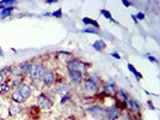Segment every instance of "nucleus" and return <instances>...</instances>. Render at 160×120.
Listing matches in <instances>:
<instances>
[{
  "instance_id": "nucleus-1",
  "label": "nucleus",
  "mask_w": 160,
  "mask_h": 120,
  "mask_svg": "<svg viewBox=\"0 0 160 120\" xmlns=\"http://www.w3.org/2000/svg\"><path fill=\"white\" fill-rule=\"evenodd\" d=\"M45 72V67L42 64H36V65H32V70L29 72L30 77H32V80H38L42 78V74Z\"/></svg>"
},
{
  "instance_id": "nucleus-2",
  "label": "nucleus",
  "mask_w": 160,
  "mask_h": 120,
  "mask_svg": "<svg viewBox=\"0 0 160 120\" xmlns=\"http://www.w3.org/2000/svg\"><path fill=\"white\" fill-rule=\"evenodd\" d=\"M120 113L122 112H120L119 108L112 106V107H108L105 109V118L108 120H116L120 117Z\"/></svg>"
},
{
  "instance_id": "nucleus-3",
  "label": "nucleus",
  "mask_w": 160,
  "mask_h": 120,
  "mask_svg": "<svg viewBox=\"0 0 160 120\" xmlns=\"http://www.w3.org/2000/svg\"><path fill=\"white\" fill-rule=\"evenodd\" d=\"M38 106L40 107L41 109L47 111V109H49V108L53 106V102H52L46 95H40L38 97Z\"/></svg>"
},
{
  "instance_id": "nucleus-4",
  "label": "nucleus",
  "mask_w": 160,
  "mask_h": 120,
  "mask_svg": "<svg viewBox=\"0 0 160 120\" xmlns=\"http://www.w3.org/2000/svg\"><path fill=\"white\" fill-rule=\"evenodd\" d=\"M87 112L93 118H102V117H105V109H102L99 106H92V107H89L88 109H87Z\"/></svg>"
},
{
  "instance_id": "nucleus-5",
  "label": "nucleus",
  "mask_w": 160,
  "mask_h": 120,
  "mask_svg": "<svg viewBox=\"0 0 160 120\" xmlns=\"http://www.w3.org/2000/svg\"><path fill=\"white\" fill-rule=\"evenodd\" d=\"M42 79H43V83L47 84V85H52L54 83V79H56V73L51 70H46L42 74Z\"/></svg>"
},
{
  "instance_id": "nucleus-6",
  "label": "nucleus",
  "mask_w": 160,
  "mask_h": 120,
  "mask_svg": "<svg viewBox=\"0 0 160 120\" xmlns=\"http://www.w3.org/2000/svg\"><path fill=\"white\" fill-rule=\"evenodd\" d=\"M68 67H69V70L70 71H80V72H83L86 71V69H84V65L80 63V61H77V60H71V61H69L68 63Z\"/></svg>"
},
{
  "instance_id": "nucleus-7",
  "label": "nucleus",
  "mask_w": 160,
  "mask_h": 120,
  "mask_svg": "<svg viewBox=\"0 0 160 120\" xmlns=\"http://www.w3.org/2000/svg\"><path fill=\"white\" fill-rule=\"evenodd\" d=\"M84 90L87 91V93H95L96 89H98V85H96V82L95 79H93V78H88V79L84 82Z\"/></svg>"
},
{
  "instance_id": "nucleus-8",
  "label": "nucleus",
  "mask_w": 160,
  "mask_h": 120,
  "mask_svg": "<svg viewBox=\"0 0 160 120\" xmlns=\"http://www.w3.org/2000/svg\"><path fill=\"white\" fill-rule=\"evenodd\" d=\"M23 111H24L23 107H22V106H19L18 103H15V102L8 107V113H10V115H11V117H17V115L22 114Z\"/></svg>"
},
{
  "instance_id": "nucleus-9",
  "label": "nucleus",
  "mask_w": 160,
  "mask_h": 120,
  "mask_svg": "<svg viewBox=\"0 0 160 120\" xmlns=\"http://www.w3.org/2000/svg\"><path fill=\"white\" fill-rule=\"evenodd\" d=\"M17 90H18L19 94L24 97V100H27V98L30 96V94H32V88H30L28 84H25V83H22V84L18 87Z\"/></svg>"
},
{
  "instance_id": "nucleus-10",
  "label": "nucleus",
  "mask_w": 160,
  "mask_h": 120,
  "mask_svg": "<svg viewBox=\"0 0 160 120\" xmlns=\"http://www.w3.org/2000/svg\"><path fill=\"white\" fill-rule=\"evenodd\" d=\"M69 90H70L69 85L65 84V83H60L56 87V91L60 96H68L69 95Z\"/></svg>"
},
{
  "instance_id": "nucleus-11",
  "label": "nucleus",
  "mask_w": 160,
  "mask_h": 120,
  "mask_svg": "<svg viewBox=\"0 0 160 120\" xmlns=\"http://www.w3.org/2000/svg\"><path fill=\"white\" fill-rule=\"evenodd\" d=\"M70 78H71L72 83L80 84L83 79V73L80 71H70Z\"/></svg>"
},
{
  "instance_id": "nucleus-12",
  "label": "nucleus",
  "mask_w": 160,
  "mask_h": 120,
  "mask_svg": "<svg viewBox=\"0 0 160 120\" xmlns=\"http://www.w3.org/2000/svg\"><path fill=\"white\" fill-rule=\"evenodd\" d=\"M104 91L107 95H114L116 94V88H114V83L112 80L107 82L104 84Z\"/></svg>"
},
{
  "instance_id": "nucleus-13",
  "label": "nucleus",
  "mask_w": 160,
  "mask_h": 120,
  "mask_svg": "<svg viewBox=\"0 0 160 120\" xmlns=\"http://www.w3.org/2000/svg\"><path fill=\"white\" fill-rule=\"evenodd\" d=\"M127 103H128L129 108H131L132 111H140V109H141L140 103L137 102L136 100H134V98H130V97H129L128 101H127Z\"/></svg>"
},
{
  "instance_id": "nucleus-14",
  "label": "nucleus",
  "mask_w": 160,
  "mask_h": 120,
  "mask_svg": "<svg viewBox=\"0 0 160 120\" xmlns=\"http://www.w3.org/2000/svg\"><path fill=\"white\" fill-rule=\"evenodd\" d=\"M12 101L15 102V103H22V102H24L25 100H24V97L21 94H19V91L18 90H15L13 93H12Z\"/></svg>"
},
{
  "instance_id": "nucleus-15",
  "label": "nucleus",
  "mask_w": 160,
  "mask_h": 120,
  "mask_svg": "<svg viewBox=\"0 0 160 120\" xmlns=\"http://www.w3.org/2000/svg\"><path fill=\"white\" fill-rule=\"evenodd\" d=\"M105 47H106V43L102 40H98L93 43V48L96 50H102V49H105Z\"/></svg>"
},
{
  "instance_id": "nucleus-16",
  "label": "nucleus",
  "mask_w": 160,
  "mask_h": 120,
  "mask_svg": "<svg viewBox=\"0 0 160 120\" xmlns=\"http://www.w3.org/2000/svg\"><path fill=\"white\" fill-rule=\"evenodd\" d=\"M128 69H129V71H130V72H132V74L135 76V78H136L137 80H140L141 78H142V74H141L140 72L137 71L136 69H135V67H134V66H132L131 64L128 65Z\"/></svg>"
},
{
  "instance_id": "nucleus-17",
  "label": "nucleus",
  "mask_w": 160,
  "mask_h": 120,
  "mask_svg": "<svg viewBox=\"0 0 160 120\" xmlns=\"http://www.w3.org/2000/svg\"><path fill=\"white\" fill-rule=\"evenodd\" d=\"M32 65L30 64V63H23V64L19 66V70L23 72H25V73H29L30 72V70H32Z\"/></svg>"
},
{
  "instance_id": "nucleus-18",
  "label": "nucleus",
  "mask_w": 160,
  "mask_h": 120,
  "mask_svg": "<svg viewBox=\"0 0 160 120\" xmlns=\"http://www.w3.org/2000/svg\"><path fill=\"white\" fill-rule=\"evenodd\" d=\"M118 96H119L120 100H123V102H125V103H127L129 96L125 94V91H124V90H119V91H118Z\"/></svg>"
},
{
  "instance_id": "nucleus-19",
  "label": "nucleus",
  "mask_w": 160,
  "mask_h": 120,
  "mask_svg": "<svg viewBox=\"0 0 160 120\" xmlns=\"http://www.w3.org/2000/svg\"><path fill=\"white\" fill-rule=\"evenodd\" d=\"M83 23L92 24V25H94V26H95V29H98V28H99V24L96 23L95 21H93V19H89V18H83Z\"/></svg>"
},
{
  "instance_id": "nucleus-20",
  "label": "nucleus",
  "mask_w": 160,
  "mask_h": 120,
  "mask_svg": "<svg viewBox=\"0 0 160 120\" xmlns=\"http://www.w3.org/2000/svg\"><path fill=\"white\" fill-rule=\"evenodd\" d=\"M10 85L8 84H2V85H0V94H6L8 90H10Z\"/></svg>"
},
{
  "instance_id": "nucleus-21",
  "label": "nucleus",
  "mask_w": 160,
  "mask_h": 120,
  "mask_svg": "<svg viewBox=\"0 0 160 120\" xmlns=\"http://www.w3.org/2000/svg\"><path fill=\"white\" fill-rule=\"evenodd\" d=\"M22 79H23V77H22L21 74H18L16 78H15V80H13V84H15V85H21V84H22V83H21Z\"/></svg>"
},
{
  "instance_id": "nucleus-22",
  "label": "nucleus",
  "mask_w": 160,
  "mask_h": 120,
  "mask_svg": "<svg viewBox=\"0 0 160 120\" xmlns=\"http://www.w3.org/2000/svg\"><path fill=\"white\" fill-rule=\"evenodd\" d=\"M83 31H84V32H90V34H100V30H99V29H94V28H93V29H92V28L84 29Z\"/></svg>"
},
{
  "instance_id": "nucleus-23",
  "label": "nucleus",
  "mask_w": 160,
  "mask_h": 120,
  "mask_svg": "<svg viewBox=\"0 0 160 120\" xmlns=\"http://www.w3.org/2000/svg\"><path fill=\"white\" fill-rule=\"evenodd\" d=\"M101 15H104V16L106 17L107 19H110V21H113L112 16H111V13H110L108 11H105V10H102V11H101Z\"/></svg>"
},
{
  "instance_id": "nucleus-24",
  "label": "nucleus",
  "mask_w": 160,
  "mask_h": 120,
  "mask_svg": "<svg viewBox=\"0 0 160 120\" xmlns=\"http://www.w3.org/2000/svg\"><path fill=\"white\" fill-rule=\"evenodd\" d=\"M15 4H17L16 1H0V5H5V7L10 5H15Z\"/></svg>"
},
{
  "instance_id": "nucleus-25",
  "label": "nucleus",
  "mask_w": 160,
  "mask_h": 120,
  "mask_svg": "<svg viewBox=\"0 0 160 120\" xmlns=\"http://www.w3.org/2000/svg\"><path fill=\"white\" fill-rule=\"evenodd\" d=\"M53 16H54V17H58V18H60V17H62V10L59 8L58 11H56V12H53Z\"/></svg>"
},
{
  "instance_id": "nucleus-26",
  "label": "nucleus",
  "mask_w": 160,
  "mask_h": 120,
  "mask_svg": "<svg viewBox=\"0 0 160 120\" xmlns=\"http://www.w3.org/2000/svg\"><path fill=\"white\" fill-rule=\"evenodd\" d=\"M137 18H138V19H143V18H144V15H143V13H141V12H140V13L137 15Z\"/></svg>"
},
{
  "instance_id": "nucleus-27",
  "label": "nucleus",
  "mask_w": 160,
  "mask_h": 120,
  "mask_svg": "<svg viewBox=\"0 0 160 120\" xmlns=\"http://www.w3.org/2000/svg\"><path fill=\"white\" fill-rule=\"evenodd\" d=\"M112 56H114L116 59H120V56H119V54H118V53H112Z\"/></svg>"
},
{
  "instance_id": "nucleus-28",
  "label": "nucleus",
  "mask_w": 160,
  "mask_h": 120,
  "mask_svg": "<svg viewBox=\"0 0 160 120\" xmlns=\"http://www.w3.org/2000/svg\"><path fill=\"white\" fill-rule=\"evenodd\" d=\"M4 79H5V77H4V76H2L1 73H0V84H1L2 82H4Z\"/></svg>"
},
{
  "instance_id": "nucleus-29",
  "label": "nucleus",
  "mask_w": 160,
  "mask_h": 120,
  "mask_svg": "<svg viewBox=\"0 0 160 120\" xmlns=\"http://www.w3.org/2000/svg\"><path fill=\"white\" fill-rule=\"evenodd\" d=\"M148 59H149V60H152V61H154V63H157V60H155V59H154V58H153V56L148 55Z\"/></svg>"
},
{
  "instance_id": "nucleus-30",
  "label": "nucleus",
  "mask_w": 160,
  "mask_h": 120,
  "mask_svg": "<svg viewBox=\"0 0 160 120\" xmlns=\"http://www.w3.org/2000/svg\"><path fill=\"white\" fill-rule=\"evenodd\" d=\"M123 5L124 6H130V4H129L128 1H123Z\"/></svg>"
},
{
  "instance_id": "nucleus-31",
  "label": "nucleus",
  "mask_w": 160,
  "mask_h": 120,
  "mask_svg": "<svg viewBox=\"0 0 160 120\" xmlns=\"http://www.w3.org/2000/svg\"><path fill=\"white\" fill-rule=\"evenodd\" d=\"M65 120H75V118H72V117H69V118H66Z\"/></svg>"
},
{
  "instance_id": "nucleus-32",
  "label": "nucleus",
  "mask_w": 160,
  "mask_h": 120,
  "mask_svg": "<svg viewBox=\"0 0 160 120\" xmlns=\"http://www.w3.org/2000/svg\"><path fill=\"white\" fill-rule=\"evenodd\" d=\"M0 55H2V50H1V48H0Z\"/></svg>"
},
{
  "instance_id": "nucleus-33",
  "label": "nucleus",
  "mask_w": 160,
  "mask_h": 120,
  "mask_svg": "<svg viewBox=\"0 0 160 120\" xmlns=\"http://www.w3.org/2000/svg\"><path fill=\"white\" fill-rule=\"evenodd\" d=\"M122 120H128V119H127V118H123V119H122Z\"/></svg>"
},
{
  "instance_id": "nucleus-34",
  "label": "nucleus",
  "mask_w": 160,
  "mask_h": 120,
  "mask_svg": "<svg viewBox=\"0 0 160 120\" xmlns=\"http://www.w3.org/2000/svg\"><path fill=\"white\" fill-rule=\"evenodd\" d=\"M0 111H1V104H0Z\"/></svg>"
}]
</instances>
